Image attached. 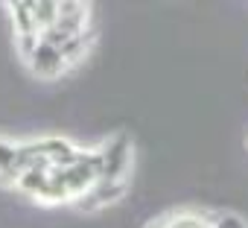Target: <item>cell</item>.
<instances>
[{"instance_id": "obj_1", "label": "cell", "mask_w": 248, "mask_h": 228, "mask_svg": "<svg viewBox=\"0 0 248 228\" xmlns=\"http://www.w3.org/2000/svg\"><path fill=\"white\" fill-rule=\"evenodd\" d=\"M132 167V138L114 135L99 149V179L102 181H126Z\"/></svg>"}, {"instance_id": "obj_2", "label": "cell", "mask_w": 248, "mask_h": 228, "mask_svg": "<svg viewBox=\"0 0 248 228\" xmlns=\"http://www.w3.org/2000/svg\"><path fill=\"white\" fill-rule=\"evenodd\" d=\"M123 196H126V181H96L88 193H82L79 199H73L76 202V208L82 211V213H93V211H99V208H108V205H114V202H120Z\"/></svg>"}, {"instance_id": "obj_3", "label": "cell", "mask_w": 248, "mask_h": 228, "mask_svg": "<svg viewBox=\"0 0 248 228\" xmlns=\"http://www.w3.org/2000/svg\"><path fill=\"white\" fill-rule=\"evenodd\" d=\"M27 65L38 79H56V76H62L67 70V65L62 59V50H56L50 44H38V50L32 53V59Z\"/></svg>"}, {"instance_id": "obj_4", "label": "cell", "mask_w": 248, "mask_h": 228, "mask_svg": "<svg viewBox=\"0 0 248 228\" xmlns=\"http://www.w3.org/2000/svg\"><path fill=\"white\" fill-rule=\"evenodd\" d=\"M88 15H91L88 3H73V0H67V3H59V21H56V27L64 35H70V38L82 35L88 30Z\"/></svg>"}, {"instance_id": "obj_5", "label": "cell", "mask_w": 248, "mask_h": 228, "mask_svg": "<svg viewBox=\"0 0 248 228\" xmlns=\"http://www.w3.org/2000/svg\"><path fill=\"white\" fill-rule=\"evenodd\" d=\"M18 152H21V144L0 138V184L15 187V181L21 176V170H18Z\"/></svg>"}, {"instance_id": "obj_6", "label": "cell", "mask_w": 248, "mask_h": 228, "mask_svg": "<svg viewBox=\"0 0 248 228\" xmlns=\"http://www.w3.org/2000/svg\"><path fill=\"white\" fill-rule=\"evenodd\" d=\"M9 18L15 24V35H41L32 18V3H9Z\"/></svg>"}, {"instance_id": "obj_7", "label": "cell", "mask_w": 248, "mask_h": 228, "mask_svg": "<svg viewBox=\"0 0 248 228\" xmlns=\"http://www.w3.org/2000/svg\"><path fill=\"white\" fill-rule=\"evenodd\" d=\"M91 44H93V33H91V30H85L82 35H73V38L62 47V59H64V65H67V67L79 65V62L88 56Z\"/></svg>"}, {"instance_id": "obj_8", "label": "cell", "mask_w": 248, "mask_h": 228, "mask_svg": "<svg viewBox=\"0 0 248 228\" xmlns=\"http://www.w3.org/2000/svg\"><path fill=\"white\" fill-rule=\"evenodd\" d=\"M32 18H35L38 33L56 27V21H59V3H56V0H32Z\"/></svg>"}, {"instance_id": "obj_9", "label": "cell", "mask_w": 248, "mask_h": 228, "mask_svg": "<svg viewBox=\"0 0 248 228\" xmlns=\"http://www.w3.org/2000/svg\"><path fill=\"white\" fill-rule=\"evenodd\" d=\"M47 179H50V170H24L21 176H18V181H15V187L24 193V196H38L41 193V187L47 184Z\"/></svg>"}, {"instance_id": "obj_10", "label": "cell", "mask_w": 248, "mask_h": 228, "mask_svg": "<svg viewBox=\"0 0 248 228\" xmlns=\"http://www.w3.org/2000/svg\"><path fill=\"white\" fill-rule=\"evenodd\" d=\"M164 228H213L207 213H175L164 216Z\"/></svg>"}, {"instance_id": "obj_11", "label": "cell", "mask_w": 248, "mask_h": 228, "mask_svg": "<svg viewBox=\"0 0 248 228\" xmlns=\"http://www.w3.org/2000/svg\"><path fill=\"white\" fill-rule=\"evenodd\" d=\"M15 44H18V53L30 62L32 59V53L38 50V44H41V35H15Z\"/></svg>"}, {"instance_id": "obj_12", "label": "cell", "mask_w": 248, "mask_h": 228, "mask_svg": "<svg viewBox=\"0 0 248 228\" xmlns=\"http://www.w3.org/2000/svg\"><path fill=\"white\" fill-rule=\"evenodd\" d=\"M210 225L213 228H248L236 213H216V216H210Z\"/></svg>"}, {"instance_id": "obj_13", "label": "cell", "mask_w": 248, "mask_h": 228, "mask_svg": "<svg viewBox=\"0 0 248 228\" xmlns=\"http://www.w3.org/2000/svg\"><path fill=\"white\" fill-rule=\"evenodd\" d=\"M146 228H164V219H155V222H149Z\"/></svg>"}]
</instances>
